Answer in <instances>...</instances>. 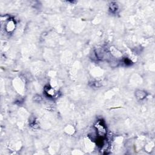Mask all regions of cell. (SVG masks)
I'll return each instance as SVG.
<instances>
[{"mask_svg": "<svg viewBox=\"0 0 155 155\" xmlns=\"http://www.w3.org/2000/svg\"><path fill=\"white\" fill-rule=\"evenodd\" d=\"M47 93L48 95H50V96H53L54 94H55L54 90L53 89H51V88H50L49 89H48V90H47Z\"/></svg>", "mask_w": 155, "mask_h": 155, "instance_id": "7a4b0ae2", "label": "cell"}, {"mask_svg": "<svg viewBox=\"0 0 155 155\" xmlns=\"http://www.w3.org/2000/svg\"><path fill=\"white\" fill-rule=\"evenodd\" d=\"M96 130L98 133V135L101 137H104L107 134V129L105 128V125L100 121L97 122V124L95 125Z\"/></svg>", "mask_w": 155, "mask_h": 155, "instance_id": "6da1fadb", "label": "cell"}]
</instances>
